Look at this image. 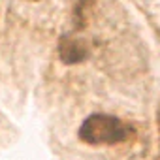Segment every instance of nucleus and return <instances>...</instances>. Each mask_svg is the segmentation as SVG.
<instances>
[{
  "mask_svg": "<svg viewBox=\"0 0 160 160\" xmlns=\"http://www.w3.org/2000/svg\"><path fill=\"white\" fill-rule=\"evenodd\" d=\"M136 136L132 124L108 113L89 115L79 126V139L89 145H119Z\"/></svg>",
  "mask_w": 160,
  "mask_h": 160,
  "instance_id": "nucleus-1",
  "label": "nucleus"
},
{
  "mask_svg": "<svg viewBox=\"0 0 160 160\" xmlns=\"http://www.w3.org/2000/svg\"><path fill=\"white\" fill-rule=\"evenodd\" d=\"M58 57L64 64H77V62L85 60L87 47L79 40H73L70 36H62L58 42Z\"/></svg>",
  "mask_w": 160,
  "mask_h": 160,
  "instance_id": "nucleus-2",
  "label": "nucleus"
}]
</instances>
